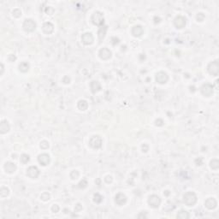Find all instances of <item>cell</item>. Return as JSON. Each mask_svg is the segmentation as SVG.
I'll use <instances>...</instances> for the list:
<instances>
[{
  "label": "cell",
  "mask_w": 219,
  "mask_h": 219,
  "mask_svg": "<svg viewBox=\"0 0 219 219\" xmlns=\"http://www.w3.org/2000/svg\"><path fill=\"white\" fill-rule=\"evenodd\" d=\"M183 200H184V203L188 206H193L197 202V196L194 193L188 192V193L185 194V195L183 197Z\"/></svg>",
  "instance_id": "obj_1"
},
{
  "label": "cell",
  "mask_w": 219,
  "mask_h": 219,
  "mask_svg": "<svg viewBox=\"0 0 219 219\" xmlns=\"http://www.w3.org/2000/svg\"><path fill=\"white\" fill-rule=\"evenodd\" d=\"M92 21H93V24H95L97 26H103V24H104L103 14L99 11H96L92 16Z\"/></svg>",
  "instance_id": "obj_2"
},
{
  "label": "cell",
  "mask_w": 219,
  "mask_h": 219,
  "mask_svg": "<svg viewBox=\"0 0 219 219\" xmlns=\"http://www.w3.org/2000/svg\"><path fill=\"white\" fill-rule=\"evenodd\" d=\"M89 145L94 149H99L102 146V139L98 135L93 136L89 140Z\"/></svg>",
  "instance_id": "obj_3"
},
{
  "label": "cell",
  "mask_w": 219,
  "mask_h": 219,
  "mask_svg": "<svg viewBox=\"0 0 219 219\" xmlns=\"http://www.w3.org/2000/svg\"><path fill=\"white\" fill-rule=\"evenodd\" d=\"M208 72L216 76L219 74V63L218 61H214L208 65Z\"/></svg>",
  "instance_id": "obj_4"
},
{
  "label": "cell",
  "mask_w": 219,
  "mask_h": 219,
  "mask_svg": "<svg viewBox=\"0 0 219 219\" xmlns=\"http://www.w3.org/2000/svg\"><path fill=\"white\" fill-rule=\"evenodd\" d=\"M161 203V200L158 195H152L148 200V204L152 208H158Z\"/></svg>",
  "instance_id": "obj_5"
},
{
  "label": "cell",
  "mask_w": 219,
  "mask_h": 219,
  "mask_svg": "<svg viewBox=\"0 0 219 219\" xmlns=\"http://www.w3.org/2000/svg\"><path fill=\"white\" fill-rule=\"evenodd\" d=\"M23 27H24V30L27 31V32H33L36 27V24L33 20L27 19L24 21Z\"/></svg>",
  "instance_id": "obj_6"
},
{
  "label": "cell",
  "mask_w": 219,
  "mask_h": 219,
  "mask_svg": "<svg viewBox=\"0 0 219 219\" xmlns=\"http://www.w3.org/2000/svg\"><path fill=\"white\" fill-rule=\"evenodd\" d=\"M201 93L206 96V97H209L211 96L212 93H213V87L211 84L209 83H206V84H204L201 87Z\"/></svg>",
  "instance_id": "obj_7"
},
{
  "label": "cell",
  "mask_w": 219,
  "mask_h": 219,
  "mask_svg": "<svg viewBox=\"0 0 219 219\" xmlns=\"http://www.w3.org/2000/svg\"><path fill=\"white\" fill-rule=\"evenodd\" d=\"M27 175L30 178H37L39 175V171L37 167L35 166H31L27 169Z\"/></svg>",
  "instance_id": "obj_8"
},
{
  "label": "cell",
  "mask_w": 219,
  "mask_h": 219,
  "mask_svg": "<svg viewBox=\"0 0 219 219\" xmlns=\"http://www.w3.org/2000/svg\"><path fill=\"white\" fill-rule=\"evenodd\" d=\"M168 79H169V77H168L167 74L164 73V72H159L156 75V81H157V82H158L160 84L166 83Z\"/></svg>",
  "instance_id": "obj_9"
},
{
  "label": "cell",
  "mask_w": 219,
  "mask_h": 219,
  "mask_svg": "<svg viewBox=\"0 0 219 219\" xmlns=\"http://www.w3.org/2000/svg\"><path fill=\"white\" fill-rule=\"evenodd\" d=\"M175 26L177 27V28H182L185 27L186 25V19L183 17V16H177L176 19H175Z\"/></svg>",
  "instance_id": "obj_10"
},
{
  "label": "cell",
  "mask_w": 219,
  "mask_h": 219,
  "mask_svg": "<svg viewBox=\"0 0 219 219\" xmlns=\"http://www.w3.org/2000/svg\"><path fill=\"white\" fill-rule=\"evenodd\" d=\"M99 57L104 60H107L111 57V51L108 48H103L99 51Z\"/></svg>",
  "instance_id": "obj_11"
},
{
  "label": "cell",
  "mask_w": 219,
  "mask_h": 219,
  "mask_svg": "<svg viewBox=\"0 0 219 219\" xmlns=\"http://www.w3.org/2000/svg\"><path fill=\"white\" fill-rule=\"evenodd\" d=\"M81 40L85 45H91L93 42V37L92 35V33H86L82 35L81 37Z\"/></svg>",
  "instance_id": "obj_12"
},
{
  "label": "cell",
  "mask_w": 219,
  "mask_h": 219,
  "mask_svg": "<svg viewBox=\"0 0 219 219\" xmlns=\"http://www.w3.org/2000/svg\"><path fill=\"white\" fill-rule=\"evenodd\" d=\"M38 160H39V163L41 165L45 166V165H47V164H49V162H50V157H49V155L44 153V154H41V155L39 156Z\"/></svg>",
  "instance_id": "obj_13"
},
{
  "label": "cell",
  "mask_w": 219,
  "mask_h": 219,
  "mask_svg": "<svg viewBox=\"0 0 219 219\" xmlns=\"http://www.w3.org/2000/svg\"><path fill=\"white\" fill-rule=\"evenodd\" d=\"M205 206H206V207L207 209L212 210V209L216 208V206H217V201H216V200L213 199V198L207 199L206 201V203H205Z\"/></svg>",
  "instance_id": "obj_14"
},
{
  "label": "cell",
  "mask_w": 219,
  "mask_h": 219,
  "mask_svg": "<svg viewBox=\"0 0 219 219\" xmlns=\"http://www.w3.org/2000/svg\"><path fill=\"white\" fill-rule=\"evenodd\" d=\"M42 29L44 31V33H45L46 34H50L53 32L54 30V26L51 23V22H45L44 23Z\"/></svg>",
  "instance_id": "obj_15"
},
{
  "label": "cell",
  "mask_w": 219,
  "mask_h": 219,
  "mask_svg": "<svg viewBox=\"0 0 219 219\" xmlns=\"http://www.w3.org/2000/svg\"><path fill=\"white\" fill-rule=\"evenodd\" d=\"M116 203L118 205V206H122L126 203L127 201V198L126 196L123 194H118L116 196V200H115Z\"/></svg>",
  "instance_id": "obj_16"
},
{
  "label": "cell",
  "mask_w": 219,
  "mask_h": 219,
  "mask_svg": "<svg viewBox=\"0 0 219 219\" xmlns=\"http://www.w3.org/2000/svg\"><path fill=\"white\" fill-rule=\"evenodd\" d=\"M4 170H5V171L8 172V173H13V172L15 171L16 166H15V164L10 163V162H8V163H6V164H4Z\"/></svg>",
  "instance_id": "obj_17"
},
{
  "label": "cell",
  "mask_w": 219,
  "mask_h": 219,
  "mask_svg": "<svg viewBox=\"0 0 219 219\" xmlns=\"http://www.w3.org/2000/svg\"><path fill=\"white\" fill-rule=\"evenodd\" d=\"M9 130V125L7 121H2L0 124V133L2 134H6Z\"/></svg>",
  "instance_id": "obj_18"
},
{
  "label": "cell",
  "mask_w": 219,
  "mask_h": 219,
  "mask_svg": "<svg viewBox=\"0 0 219 219\" xmlns=\"http://www.w3.org/2000/svg\"><path fill=\"white\" fill-rule=\"evenodd\" d=\"M90 87H91V90L93 93H97L98 91H99L101 89V85L99 81H93L91 82L90 84Z\"/></svg>",
  "instance_id": "obj_19"
},
{
  "label": "cell",
  "mask_w": 219,
  "mask_h": 219,
  "mask_svg": "<svg viewBox=\"0 0 219 219\" xmlns=\"http://www.w3.org/2000/svg\"><path fill=\"white\" fill-rule=\"evenodd\" d=\"M143 32H144V30H143V28H142L141 26H135V27H134L133 29H132V33H133V35L135 36V37L140 36V35L143 33Z\"/></svg>",
  "instance_id": "obj_20"
},
{
  "label": "cell",
  "mask_w": 219,
  "mask_h": 219,
  "mask_svg": "<svg viewBox=\"0 0 219 219\" xmlns=\"http://www.w3.org/2000/svg\"><path fill=\"white\" fill-rule=\"evenodd\" d=\"M106 31H107V27L105 26H101L99 32H98V34H99V38L100 40H102L105 36V33H106Z\"/></svg>",
  "instance_id": "obj_21"
},
{
  "label": "cell",
  "mask_w": 219,
  "mask_h": 219,
  "mask_svg": "<svg viewBox=\"0 0 219 219\" xmlns=\"http://www.w3.org/2000/svg\"><path fill=\"white\" fill-rule=\"evenodd\" d=\"M88 107V104L86 100H80L78 103V108L81 110H86Z\"/></svg>",
  "instance_id": "obj_22"
},
{
  "label": "cell",
  "mask_w": 219,
  "mask_h": 219,
  "mask_svg": "<svg viewBox=\"0 0 219 219\" xmlns=\"http://www.w3.org/2000/svg\"><path fill=\"white\" fill-rule=\"evenodd\" d=\"M177 218L180 219H188L189 218V213L186 211H181L177 214Z\"/></svg>",
  "instance_id": "obj_23"
},
{
  "label": "cell",
  "mask_w": 219,
  "mask_h": 219,
  "mask_svg": "<svg viewBox=\"0 0 219 219\" xmlns=\"http://www.w3.org/2000/svg\"><path fill=\"white\" fill-rule=\"evenodd\" d=\"M19 69L21 72H27L29 69V65L27 63H21L20 65H19Z\"/></svg>",
  "instance_id": "obj_24"
},
{
  "label": "cell",
  "mask_w": 219,
  "mask_h": 219,
  "mask_svg": "<svg viewBox=\"0 0 219 219\" xmlns=\"http://www.w3.org/2000/svg\"><path fill=\"white\" fill-rule=\"evenodd\" d=\"M0 195L3 198L7 197L9 195V189L7 188H5V187H2L1 189H0Z\"/></svg>",
  "instance_id": "obj_25"
},
{
  "label": "cell",
  "mask_w": 219,
  "mask_h": 219,
  "mask_svg": "<svg viewBox=\"0 0 219 219\" xmlns=\"http://www.w3.org/2000/svg\"><path fill=\"white\" fill-rule=\"evenodd\" d=\"M211 168L213 170H218L219 168V162L218 159H213L211 161Z\"/></svg>",
  "instance_id": "obj_26"
},
{
  "label": "cell",
  "mask_w": 219,
  "mask_h": 219,
  "mask_svg": "<svg viewBox=\"0 0 219 219\" xmlns=\"http://www.w3.org/2000/svg\"><path fill=\"white\" fill-rule=\"evenodd\" d=\"M93 198H94V199H93L94 202H95V203H97V204L101 203V202H102V200H103V197H102L99 194H95Z\"/></svg>",
  "instance_id": "obj_27"
},
{
  "label": "cell",
  "mask_w": 219,
  "mask_h": 219,
  "mask_svg": "<svg viewBox=\"0 0 219 219\" xmlns=\"http://www.w3.org/2000/svg\"><path fill=\"white\" fill-rule=\"evenodd\" d=\"M29 161V156L27 154H22L21 157V162L22 164H27Z\"/></svg>",
  "instance_id": "obj_28"
},
{
  "label": "cell",
  "mask_w": 219,
  "mask_h": 219,
  "mask_svg": "<svg viewBox=\"0 0 219 219\" xmlns=\"http://www.w3.org/2000/svg\"><path fill=\"white\" fill-rule=\"evenodd\" d=\"M40 199L44 201H46V200H50V194L48 193H44L41 194L40 196Z\"/></svg>",
  "instance_id": "obj_29"
},
{
  "label": "cell",
  "mask_w": 219,
  "mask_h": 219,
  "mask_svg": "<svg viewBox=\"0 0 219 219\" xmlns=\"http://www.w3.org/2000/svg\"><path fill=\"white\" fill-rule=\"evenodd\" d=\"M70 177H71L73 180L77 179V178L79 177V172H78L77 170H74V171H72V172H71V174H70Z\"/></svg>",
  "instance_id": "obj_30"
},
{
  "label": "cell",
  "mask_w": 219,
  "mask_h": 219,
  "mask_svg": "<svg viewBox=\"0 0 219 219\" xmlns=\"http://www.w3.org/2000/svg\"><path fill=\"white\" fill-rule=\"evenodd\" d=\"M21 15V11L19 9H15L14 11H13V16L15 17H20Z\"/></svg>",
  "instance_id": "obj_31"
},
{
  "label": "cell",
  "mask_w": 219,
  "mask_h": 219,
  "mask_svg": "<svg viewBox=\"0 0 219 219\" xmlns=\"http://www.w3.org/2000/svg\"><path fill=\"white\" fill-rule=\"evenodd\" d=\"M87 180H86V179H83V180L79 183V188H84L87 187Z\"/></svg>",
  "instance_id": "obj_32"
},
{
  "label": "cell",
  "mask_w": 219,
  "mask_h": 219,
  "mask_svg": "<svg viewBox=\"0 0 219 219\" xmlns=\"http://www.w3.org/2000/svg\"><path fill=\"white\" fill-rule=\"evenodd\" d=\"M40 147L42 149H47L49 147V143L47 141H42L40 143Z\"/></svg>",
  "instance_id": "obj_33"
},
{
  "label": "cell",
  "mask_w": 219,
  "mask_h": 219,
  "mask_svg": "<svg viewBox=\"0 0 219 219\" xmlns=\"http://www.w3.org/2000/svg\"><path fill=\"white\" fill-rule=\"evenodd\" d=\"M51 211L54 212V213H57L59 212V206L57 205H54L52 207H51Z\"/></svg>",
  "instance_id": "obj_34"
},
{
  "label": "cell",
  "mask_w": 219,
  "mask_h": 219,
  "mask_svg": "<svg viewBox=\"0 0 219 219\" xmlns=\"http://www.w3.org/2000/svg\"><path fill=\"white\" fill-rule=\"evenodd\" d=\"M204 18H205V15H204L202 13H200V14L197 15V19H198V21H204Z\"/></svg>",
  "instance_id": "obj_35"
},
{
  "label": "cell",
  "mask_w": 219,
  "mask_h": 219,
  "mask_svg": "<svg viewBox=\"0 0 219 219\" xmlns=\"http://www.w3.org/2000/svg\"><path fill=\"white\" fill-rule=\"evenodd\" d=\"M105 182H107V183H110V182H112V177L110 176H107L106 177H105Z\"/></svg>",
  "instance_id": "obj_36"
},
{
  "label": "cell",
  "mask_w": 219,
  "mask_h": 219,
  "mask_svg": "<svg viewBox=\"0 0 219 219\" xmlns=\"http://www.w3.org/2000/svg\"><path fill=\"white\" fill-rule=\"evenodd\" d=\"M163 123H164V122L161 119H158V120L156 121V125H158V126H162Z\"/></svg>",
  "instance_id": "obj_37"
},
{
  "label": "cell",
  "mask_w": 219,
  "mask_h": 219,
  "mask_svg": "<svg viewBox=\"0 0 219 219\" xmlns=\"http://www.w3.org/2000/svg\"><path fill=\"white\" fill-rule=\"evenodd\" d=\"M9 60L10 62H13V61H15V57L14 55H12V54H11V55H9Z\"/></svg>",
  "instance_id": "obj_38"
},
{
  "label": "cell",
  "mask_w": 219,
  "mask_h": 219,
  "mask_svg": "<svg viewBox=\"0 0 219 219\" xmlns=\"http://www.w3.org/2000/svg\"><path fill=\"white\" fill-rule=\"evenodd\" d=\"M76 207H77V209L75 210V212H78V211H80V210L81 209V205H80V204H78V205L76 206Z\"/></svg>",
  "instance_id": "obj_39"
}]
</instances>
